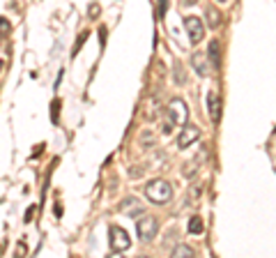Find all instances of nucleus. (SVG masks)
<instances>
[{
  "label": "nucleus",
  "mask_w": 276,
  "mask_h": 258,
  "mask_svg": "<svg viewBox=\"0 0 276 258\" xmlns=\"http://www.w3.org/2000/svg\"><path fill=\"white\" fill-rule=\"evenodd\" d=\"M145 196L152 203H168L170 196H173V187L166 180H150L145 187Z\"/></svg>",
  "instance_id": "f257e3e1"
},
{
  "label": "nucleus",
  "mask_w": 276,
  "mask_h": 258,
  "mask_svg": "<svg viewBox=\"0 0 276 258\" xmlns=\"http://www.w3.org/2000/svg\"><path fill=\"white\" fill-rule=\"evenodd\" d=\"M108 242H111V247H113V252H120V254L127 252V249L132 247V238H129V233L120 226L108 228Z\"/></svg>",
  "instance_id": "f03ea898"
},
{
  "label": "nucleus",
  "mask_w": 276,
  "mask_h": 258,
  "mask_svg": "<svg viewBox=\"0 0 276 258\" xmlns=\"http://www.w3.org/2000/svg\"><path fill=\"white\" fill-rule=\"evenodd\" d=\"M168 118H170L173 125L186 127V120H189V108H186L184 99H180V97L170 99V102H168Z\"/></svg>",
  "instance_id": "7ed1b4c3"
},
{
  "label": "nucleus",
  "mask_w": 276,
  "mask_h": 258,
  "mask_svg": "<svg viewBox=\"0 0 276 258\" xmlns=\"http://www.w3.org/2000/svg\"><path fill=\"white\" fill-rule=\"evenodd\" d=\"M136 231H138V238H140V240L150 242L156 235V231H159V224H156L154 217H143V219L136 224Z\"/></svg>",
  "instance_id": "20e7f679"
},
{
  "label": "nucleus",
  "mask_w": 276,
  "mask_h": 258,
  "mask_svg": "<svg viewBox=\"0 0 276 258\" xmlns=\"http://www.w3.org/2000/svg\"><path fill=\"white\" fill-rule=\"evenodd\" d=\"M184 28H186V32H189V39H191V44L203 42L205 25H203V21H200L198 16H186L184 18Z\"/></svg>",
  "instance_id": "39448f33"
},
{
  "label": "nucleus",
  "mask_w": 276,
  "mask_h": 258,
  "mask_svg": "<svg viewBox=\"0 0 276 258\" xmlns=\"http://www.w3.org/2000/svg\"><path fill=\"white\" fill-rule=\"evenodd\" d=\"M120 212L125 217H132V219H138V217H143L145 215V205L138 201V198H134V196H129V198H125L120 203Z\"/></svg>",
  "instance_id": "423d86ee"
},
{
  "label": "nucleus",
  "mask_w": 276,
  "mask_h": 258,
  "mask_svg": "<svg viewBox=\"0 0 276 258\" xmlns=\"http://www.w3.org/2000/svg\"><path fill=\"white\" fill-rule=\"evenodd\" d=\"M198 138H200L198 127H196V125H186V127H182L180 136H177V145H180V148H189V145H193Z\"/></svg>",
  "instance_id": "0eeeda50"
},
{
  "label": "nucleus",
  "mask_w": 276,
  "mask_h": 258,
  "mask_svg": "<svg viewBox=\"0 0 276 258\" xmlns=\"http://www.w3.org/2000/svg\"><path fill=\"white\" fill-rule=\"evenodd\" d=\"M207 111H210L212 122L221 120V97L216 95V92H210V95H207Z\"/></svg>",
  "instance_id": "6e6552de"
},
{
  "label": "nucleus",
  "mask_w": 276,
  "mask_h": 258,
  "mask_svg": "<svg viewBox=\"0 0 276 258\" xmlns=\"http://www.w3.org/2000/svg\"><path fill=\"white\" fill-rule=\"evenodd\" d=\"M193 69L198 72V76H210L212 67H210V58L205 53H193Z\"/></svg>",
  "instance_id": "1a4fd4ad"
},
{
  "label": "nucleus",
  "mask_w": 276,
  "mask_h": 258,
  "mask_svg": "<svg viewBox=\"0 0 276 258\" xmlns=\"http://www.w3.org/2000/svg\"><path fill=\"white\" fill-rule=\"evenodd\" d=\"M207 55H210V62L214 67L221 65V44H219V39H212L210 46H207Z\"/></svg>",
  "instance_id": "9d476101"
},
{
  "label": "nucleus",
  "mask_w": 276,
  "mask_h": 258,
  "mask_svg": "<svg viewBox=\"0 0 276 258\" xmlns=\"http://www.w3.org/2000/svg\"><path fill=\"white\" fill-rule=\"evenodd\" d=\"M170 258H196V254H193V249L189 245H180V247H175Z\"/></svg>",
  "instance_id": "9b49d317"
},
{
  "label": "nucleus",
  "mask_w": 276,
  "mask_h": 258,
  "mask_svg": "<svg viewBox=\"0 0 276 258\" xmlns=\"http://www.w3.org/2000/svg\"><path fill=\"white\" fill-rule=\"evenodd\" d=\"M203 231H205L203 219H200V217H191V219H189V233H191V235H200Z\"/></svg>",
  "instance_id": "f8f14e48"
},
{
  "label": "nucleus",
  "mask_w": 276,
  "mask_h": 258,
  "mask_svg": "<svg viewBox=\"0 0 276 258\" xmlns=\"http://www.w3.org/2000/svg\"><path fill=\"white\" fill-rule=\"evenodd\" d=\"M207 18H210V25H212V28H216V25L221 23V21H219V18H221V14L216 12L214 7H207Z\"/></svg>",
  "instance_id": "ddd939ff"
},
{
  "label": "nucleus",
  "mask_w": 276,
  "mask_h": 258,
  "mask_svg": "<svg viewBox=\"0 0 276 258\" xmlns=\"http://www.w3.org/2000/svg\"><path fill=\"white\" fill-rule=\"evenodd\" d=\"M25 254H28V247H25V242H16V249H14V258H25Z\"/></svg>",
  "instance_id": "4468645a"
},
{
  "label": "nucleus",
  "mask_w": 276,
  "mask_h": 258,
  "mask_svg": "<svg viewBox=\"0 0 276 258\" xmlns=\"http://www.w3.org/2000/svg\"><path fill=\"white\" fill-rule=\"evenodd\" d=\"M51 111H53V113H51V120H53V122H58V111H60V102H58V99H55V102H53V106H51Z\"/></svg>",
  "instance_id": "2eb2a0df"
},
{
  "label": "nucleus",
  "mask_w": 276,
  "mask_h": 258,
  "mask_svg": "<svg viewBox=\"0 0 276 258\" xmlns=\"http://www.w3.org/2000/svg\"><path fill=\"white\" fill-rule=\"evenodd\" d=\"M5 32H9V21H5L0 16V35H5Z\"/></svg>",
  "instance_id": "dca6fc26"
},
{
  "label": "nucleus",
  "mask_w": 276,
  "mask_h": 258,
  "mask_svg": "<svg viewBox=\"0 0 276 258\" xmlns=\"http://www.w3.org/2000/svg\"><path fill=\"white\" fill-rule=\"evenodd\" d=\"M152 141H154V136H152L150 132H145L143 136H140V143H152Z\"/></svg>",
  "instance_id": "f3484780"
},
{
  "label": "nucleus",
  "mask_w": 276,
  "mask_h": 258,
  "mask_svg": "<svg viewBox=\"0 0 276 258\" xmlns=\"http://www.w3.org/2000/svg\"><path fill=\"white\" fill-rule=\"evenodd\" d=\"M106 258H125V256H122L120 252H111V254H108V256H106Z\"/></svg>",
  "instance_id": "a211bd4d"
},
{
  "label": "nucleus",
  "mask_w": 276,
  "mask_h": 258,
  "mask_svg": "<svg viewBox=\"0 0 276 258\" xmlns=\"http://www.w3.org/2000/svg\"><path fill=\"white\" fill-rule=\"evenodd\" d=\"M138 258H150V256H138Z\"/></svg>",
  "instance_id": "6ab92c4d"
},
{
  "label": "nucleus",
  "mask_w": 276,
  "mask_h": 258,
  "mask_svg": "<svg viewBox=\"0 0 276 258\" xmlns=\"http://www.w3.org/2000/svg\"><path fill=\"white\" fill-rule=\"evenodd\" d=\"M0 69H2V60H0Z\"/></svg>",
  "instance_id": "aec40b11"
}]
</instances>
